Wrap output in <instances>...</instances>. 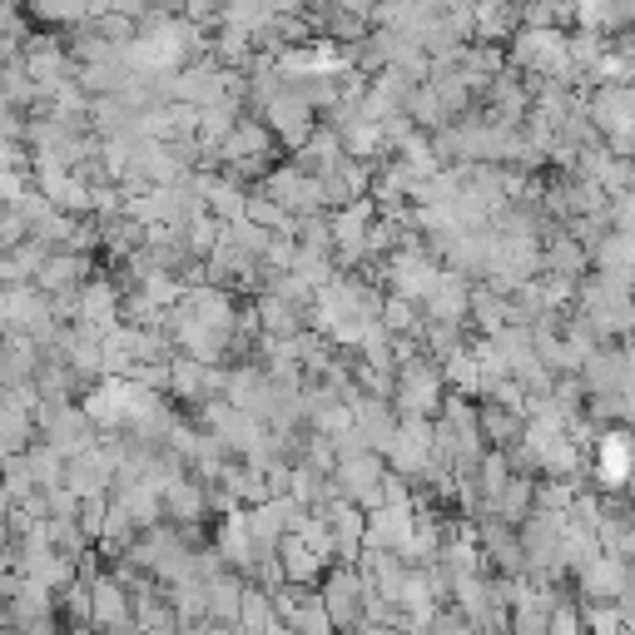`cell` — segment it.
Returning a JSON list of instances; mask_svg holds the SVG:
<instances>
[{
    "label": "cell",
    "instance_id": "d6986e66",
    "mask_svg": "<svg viewBox=\"0 0 635 635\" xmlns=\"http://www.w3.org/2000/svg\"><path fill=\"white\" fill-rule=\"evenodd\" d=\"M164 506L179 516V521H198V512H204V492H198V482H169L164 486Z\"/></svg>",
    "mask_w": 635,
    "mask_h": 635
},
{
    "label": "cell",
    "instance_id": "ac0fdd59",
    "mask_svg": "<svg viewBox=\"0 0 635 635\" xmlns=\"http://www.w3.org/2000/svg\"><path fill=\"white\" fill-rule=\"evenodd\" d=\"M208 615L224 625H238L244 615V585L238 581H208Z\"/></svg>",
    "mask_w": 635,
    "mask_h": 635
},
{
    "label": "cell",
    "instance_id": "30bf717a",
    "mask_svg": "<svg viewBox=\"0 0 635 635\" xmlns=\"http://www.w3.org/2000/svg\"><path fill=\"white\" fill-rule=\"evenodd\" d=\"M278 561H283V575H288V581H293V585H313L318 575H323V566H327L323 556H318L313 546H308L298 531L278 541Z\"/></svg>",
    "mask_w": 635,
    "mask_h": 635
},
{
    "label": "cell",
    "instance_id": "3957f363",
    "mask_svg": "<svg viewBox=\"0 0 635 635\" xmlns=\"http://www.w3.org/2000/svg\"><path fill=\"white\" fill-rule=\"evenodd\" d=\"M581 585H585V595H591V605H595V601H625L635 581H631V566H625V556L601 551L595 561L581 566Z\"/></svg>",
    "mask_w": 635,
    "mask_h": 635
},
{
    "label": "cell",
    "instance_id": "8992f818",
    "mask_svg": "<svg viewBox=\"0 0 635 635\" xmlns=\"http://www.w3.org/2000/svg\"><path fill=\"white\" fill-rule=\"evenodd\" d=\"M595 476L601 486H625L635 476V437L631 432H605L595 446Z\"/></svg>",
    "mask_w": 635,
    "mask_h": 635
},
{
    "label": "cell",
    "instance_id": "ffe728a7",
    "mask_svg": "<svg viewBox=\"0 0 635 635\" xmlns=\"http://www.w3.org/2000/svg\"><path fill=\"white\" fill-rule=\"evenodd\" d=\"M258 313H263V327L273 337H298V308L288 303V298H263Z\"/></svg>",
    "mask_w": 635,
    "mask_h": 635
},
{
    "label": "cell",
    "instance_id": "9c48e42d",
    "mask_svg": "<svg viewBox=\"0 0 635 635\" xmlns=\"http://www.w3.org/2000/svg\"><path fill=\"white\" fill-rule=\"evenodd\" d=\"M595 268H601V278L631 283L635 278V228H621V234L601 238V248H595Z\"/></svg>",
    "mask_w": 635,
    "mask_h": 635
},
{
    "label": "cell",
    "instance_id": "44dd1931",
    "mask_svg": "<svg viewBox=\"0 0 635 635\" xmlns=\"http://www.w3.org/2000/svg\"><path fill=\"white\" fill-rule=\"evenodd\" d=\"M531 482H526V476H516V482H506L502 486V496H496V512L506 516V521H521L526 512H531Z\"/></svg>",
    "mask_w": 635,
    "mask_h": 635
},
{
    "label": "cell",
    "instance_id": "8fae6325",
    "mask_svg": "<svg viewBox=\"0 0 635 635\" xmlns=\"http://www.w3.org/2000/svg\"><path fill=\"white\" fill-rule=\"evenodd\" d=\"M318 516H327V526H333L337 556H343V561H353L357 546L367 541V516H357V506H327V512H318Z\"/></svg>",
    "mask_w": 635,
    "mask_h": 635
},
{
    "label": "cell",
    "instance_id": "277c9868",
    "mask_svg": "<svg viewBox=\"0 0 635 635\" xmlns=\"http://www.w3.org/2000/svg\"><path fill=\"white\" fill-rule=\"evenodd\" d=\"M437 392H442V373L427 363H407L402 377H397V407L407 417H427L437 407Z\"/></svg>",
    "mask_w": 635,
    "mask_h": 635
},
{
    "label": "cell",
    "instance_id": "603a6c76",
    "mask_svg": "<svg viewBox=\"0 0 635 635\" xmlns=\"http://www.w3.org/2000/svg\"><path fill=\"white\" fill-rule=\"evenodd\" d=\"M383 327L387 333H417L412 298H392V303H383Z\"/></svg>",
    "mask_w": 635,
    "mask_h": 635
},
{
    "label": "cell",
    "instance_id": "6da1fadb",
    "mask_svg": "<svg viewBox=\"0 0 635 635\" xmlns=\"http://www.w3.org/2000/svg\"><path fill=\"white\" fill-rule=\"evenodd\" d=\"M512 60H516V65H521V69H541V75H561V69L571 65V40H566V35H556V30H546V25H531V30H521V35H516Z\"/></svg>",
    "mask_w": 635,
    "mask_h": 635
},
{
    "label": "cell",
    "instance_id": "5bb4252c",
    "mask_svg": "<svg viewBox=\"0 0 635 635\" xmlns=\"http://www.w3.org/2000/svg\"><path fill=\"white\" fill-rule=\"evenodd\" d=\"M20 566H25V581L45 585V591H50V585H65L69 581V561H65V556H55L50 546L30 541V551L20 556Z\"/></svg>",
    "mask_w": 635,
    "mask_h": 635
},
{
    "label": "cell",
    "instance_id": "5b68a950",
    "mask_svg": "<svg viewBox=\"0 0 635 635\" xmlns=\"http://www.w3.org/2000/svg\"><path fill=\"white\" fill-rule=\"evenodd\" d=\"M268 125H273V134L283 139V144H308V139L318 134L313 105H308L303 95H273L268 99Z\"/></svg>",
    "mask_w": 635,
    "mask_h": 635
},
{
    "label": "cell",
    "instance_id": "9a60e30c",
    "mask_svg": "<svg viewBox=\"0 0 635 635\" xmlns=\"http://www.w3.org/2000/svg\"><path fill=\"white\" fill-rule=\"evenodd\" d=\"M79 318H85V327H99V333H109V327H115L119 303H115V293H109V283L79 288Z\"/></svg>",
    "mask_w": 635,
    "mask_h": 635
},
{
    "label": "cell",
    "instance_id": "52a82bcc",
    "mask_svg": "<svg viewBox=\"0 0 635 635\" xmlns=\"http://www.w3.org/2000/svg\"><path fill=\"white\" fill-rule=\"evenodd\" d=\"M387 278L397 283V293L402 298H432L437 288H442V273H437V263L432 258H422V254H397L392 258V268H387Z\"/></svg>",
    "mask_w": 635,
    "mask_h": 635
},
{
    "label": "cell",
    "instance_id": "d4e9b609",
    "mask_svg": "<svg viewBox=\"0 0 635 635\" xmlns=\"http://www.w3.org/2000/svg\"><path fill=\"white\" fill-rule=\"evenodd\" d=\"M551 635H581V615H575V605H556Z\"/></svg>",
    "mask_w": 635,
    "mask_h": 635
},
{
    "label": "cell",
    "instance_id": "7a4b0ae2",
    "mask_svg": "<svg viewBox=\"0 0 635 635\" xmlns=\"http://www.w3.org/2000/svg\"><path fill=\"white\" fill-rule=\"evenodd\" d=\"M412 536H417V516H412V506H377V512L367 516V546H373V551L407 556Z\"/></svg>",
    "mask_w": 635,
    "mask_h": 635
},
{
    "label": "cell",
    "instance_id": "cb8c5ba5",
    "mask_svg": "<svg viewBox=\"0 0 635 635\" xmlns=\"http://www.w3.org/2000/svg\"><path fill=\"white\" fill-rule=\"evenodd\" d=\"M601 40L591 35V30H581V35L571 40V65H601Z\"/></svg>",
    "mask_w": 635,
    "mask_h": 635
},
{
    "label": "cell",
    "instance_id": "4fadbf2b",
    "mask_svg": "<svg viewBox=\"0 0 635 635\" xmlns=\"http://www.w3.org/2000/svg\"><path fill=\"white\" fill-rule=\"evenodd\" d=\"M79 278H85V258L60 254V258H45V268L35 273V288L40 293H79Z\"/></svg>",
    "mask_w": 635,
    "mask_h": 635
},
{
    "label": "cell",
    "instance_id": "484cf974",
    "mask_svg": "<svg viewBox=\"0 0 635 635\" xmlns=\"http://www.w3.org/2000/svg\"><path fill=\"white\" fill-rule=\"evenodd\" d=\"M482 427H486V432H496V437H502V442L516 432V422H512V417H506V412H482Z\"/></svg>",
    "mask_w": 635,
    "mask_h": 635
},
{
    "label": "cell",
    "instance_id": "ba28073f",
    "mask_svg": "<svg viewBox=\"0 0 635 635\" xmlns=\"http://www.w3.org/2000/svg\"><path fill=\"white\" fill-rule=\"evenodd\" d=\"M367 214H373L367 204H353V208H343V214L333 218V248H337V258H343V263H357V258L373 248V234H367Z\"/></svg>",
    "mask_w": 635,
    "mask_h": 635
},
{
    "label": "cell",
    "instance_id": "7402d4cb",
    "mask_svg": "<svg viewBox=\"0 0 635 635\" xmlns=\"http://www.w3.org/2000/svg\"><path fill=\"white\" fill-rule=\"evenodd\" d=\"M204 383H208L204 363H198V357H179V363H174V383H169V387H174L179 397H198V392H204Z\"/></svg>",
    "mask_w": 635,
    "mask_h": 635
},
{
    "label": "cell",
    "instance_id": "e0dca14e",
    "mask_svg": "<svg viewBox=\"0 0 635 635\" xmlns=\"http://www.w3.org/2000/svg\"><path fill=\"white\" fill-rule=\"evenodd\" d=\"M218 149H224L228 164H244V159H268V134L258 125H238Z\"/></svg>",
    "mask_w": 635,
    "mask_h": 635
},
{
    "label": "cell",
    "instance_id": "2e32d148",
    "mask_svg": "<svg viewBox=\"0 0 635 635\" xmlns=\"http://www.w3.org/2000/svg\"><path fill=\"white\" fill-rule=\"evenodd\" d=\"M198 194H204V204L214 208L218 218H244L248 214L244 189L228 184V179H198Z\"/></svg>",
    "mask_w": 635,
    "mask_h": 635
},
{
    "label": "cell",
    "instance_id": "7c38bea8",
    "mask_svg": "<svg viewBox=\"0 0 635 635\" xmlns=\"http://www.w3.org/2000/svg\"><path fill=\"white\" fill-rule=\"evenodd\" d=\"M89 621L99 625V631H119V625L129 621V591H125V581H95V615Z\"/></svg>",
    "mask_w": 635,
    "mask_h": 635
},
{
    "label": "cell",
    "instance_id": "4316f807",
    "mask_svg": "<svg viewBox=\"0 0 635 635\" xmlns=\"http://www.w3.org/2000/svg\"><path fill=\"white\" fill-rule=\"evenodd\" d=\"M377 635H407V631H377Z\"/></svg>",
    "mask_w": 635,
    "mask_h": 635
}]
</instances>
